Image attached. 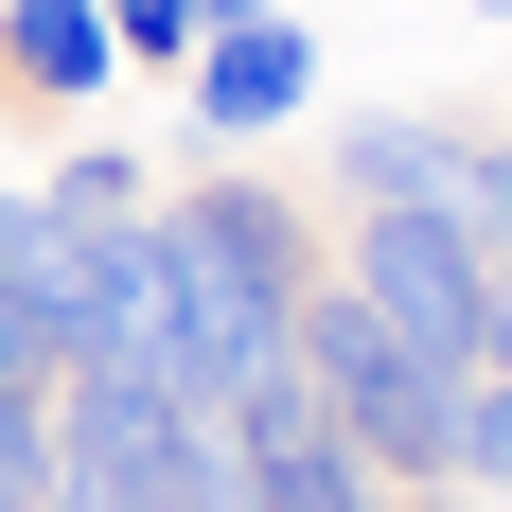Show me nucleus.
Listing matches in <instances>:
<instances>
[{
    "label": "nucleus",
    "instance_id": "dca6fc26",
    "mask_svg": "<svg viewBox=\"0 0 512 512\" xmlns=\"http://www.w3.org/2000/svg\"><path fill=\"white\" fill-rule=\"evenodd\" d=\"M212 512H248V495H212Z\"/></svg>",
    "mask_w": 512,
    "mask_h": 512
},
{
    "label": "nucleus",
    "instance_id": "f257e3e1",
    "mask_svg": "<svg viewBox=\"0 0 512 512\" xmlns=\"http://www.w3.org/2000/svg\"><path fill=\"white\" fill-rule=\"evenodd\" d=\"M142 283H159V336H142V354L177 371L195 424H230L265 371H283V336H301L318 212L283 195V177H195V195L142 212Z\"/></svg>",
    "mask_w": 512,
    "mask_h": 512
},
{
    "label": "nucleus",
    "instance_id": "f03ea898",
    "mask_svg": "<svg viewBox=\"0 0 512 512\" xmlns=\"http://www.w3.org/2000/svg\"><path fill=\"white\" fill-rule=\"evenodd\" d=\"M212 495H248L230 477V424L177 407L159 354L53 371V512H212Z\"/></svg>",
    "mask_w": 512,
    "mask_h": 512
},
{
    "label": "nucleus",
    "instance_id": "20e7f679",
    "mask_svg": "<svg viewBox=\"0 0 512 512\" xmlns=\"http://www.w3.org/2000/svg\"><path fill=\"white\" fill-rule=\"evenodd\" d=\"M336 283H354L407 354H442V371H477L495 354V283L512 265L477 248L460 212H407V195H354V230H336Z\"/></svg>",
    "mask_w": 512,
    "mask_h": 512
},
{
    "label": "nucleus",
    "instance_id": "ddd939ff",
    "mask_svg": "<svg viewBox=\"0 0 512 512\" xmlns=\"http://www.w3.org/2000/svg\"><path fill=\"white\" fill-rule=\"evenodd\" d=\"M477 371H495V389H512V283H495V354H477Z\"/></svg>",
    "mask_w": 512,
    "mask_h": 512
},
{
    "label": "nucleus",
    "instance_id": "4468645a",
    "mask_svg": "<svg viewBox=\"0 0 512 512\" xmlns=\"http://www.w3.org/2000/svg\"><path fill=\"white\" fill-rule=\"evenodd\" d=\"M195 18H283V0H195Z\"/></svg>",
    "mask_w": 512,
    "mask_h": 512
},
{
    "label": "nucleus",
    "instance_id": "2eb2a0df",
    "mask_svg": "<svg viewBox=\"0 0 512 512\" xmlns=\"http://www.w3.org/2000/svg\"><path fill=\"white\" fill-rule=\"evenodd\" d=\"M460 18H495V36H512V0H460Z\"/></svg>",
    "mask_w": 512,
    "mask_h": 512
},
{
    "label": "nucleus",
    "instance_id": "9d476101",
    "mask_svg": "<svg viewBox=\"0 0 512 512\" xmlns=\"http://www.w3.org/2000/svg\"><path fill=\"white\" fill-rule=\"evenodd\" d=\"M36 195L71 212V230H124V212H159V195H142V159H124V142H71V159L36 177Z\"/></svg>",
    "mask_w": 512,
    "mask_h": 512
},
{
    "label": "nucleus",
    "instance_id": "1a4fd4ad",
    "mask_svg": "<svg viewBox=\"0 0 512 512\" xmlns=\"http://www.w3.org/2000/svg\"><path fill=\"white\" fill-rule=\"evenodd\" d=\"M0 512H53V354L0 336Z\"/></svg>",
    "mask_w": 512,
    "mask_h": 512
},
{
    "label": "nucleus",
    "instance_id": "f8f14e48",
    "mask_svg": "<svg viewBox=\"0 0 512 512\" xmlns=\"http://www.w3.org/2000/svg\"><path fill=\"white\" fill-rule=\"evenodd\" d=\"M389 512H495V495H477V477H407Z\"/></svg>",
    "mask_w": 512,
    "mask_h": 512
},
{
    "label": "nucleus",
    "instance_id": "39448f33",
    "mask_svg": "<svg viewBox=\"0 0 512 512\" xmlns=\"http://www.w3.org/2000/svg\"><path fill=\"white\" fill-rule=\"evenodd\" d=\"M354 195L460 212L477 248L512 265V124H460V106H336V212Z\"/></svg>",
    "mask_w": 512,
    "mask_h": 512
},
{
    "label": "nucleus",
    "instance_id": "423d86ee",
    "mask_svg": "<svg viewBox=\"0 0 512 512\" xmlns=\"http://www.w3.org/2000/svg\"><path fill=\"white\" fill-rule=\"evenodd\" d=\"M230 477H248V512H389V477L336 442V407L301 389V354L230 407Z\"/></svg>",
    "mask_w": 512,
    "mask_h": 512
},
{
    "label": "nucleus",
    "instance_id": "6e6552de",
    "mask_svg": "<svg viewBox=\"0 0 512 512\" xmlns=\"http://www.w3.org/2000/svg\"><path fill=\"white\" fill-rule=\"evenodd\" d=\"M124 36H106V0H0V106H36V124H89Z\"/></svg>",
    "mask_w": 512,
    "mask_h": 512
},
{
    "label": "nucleus",
    "instance_id": "0eeeda50",
    "mask_svg": "<svg viewBox=\"0 0 512 512\" xmlns=\"http://www.w3.org/2000/svg\"><path fill=\"white\" fill-rule=\"evenodd\" d=\"M177 89H195V124H212V142H265V124H301V106H318V36H301V0H283V18H212Z\"/></svg>",
    "mask_w": 512,
    "mask_h": 512
},
{
    "label": "nucleus",
    "instance_id": "7ed1b4c3",
    "mask_svg": "<svg viewBox=\"0 0 512 512\" xmlns=\"http://www.w3.org/2000/svg\"><path fill=\"white\" fill-rule=\"evenodd\" d=\"M283 354H301V389L336 407V442H354L389 495H407V477H460V371L407 354V336H389V318H371L336 265L301 283V336H283Z\"/></svg>",
    "mask_w": 512,
    "mask_h": 512
},
{
    "label": "nucleus",
    "instance_id": "9b49d317",
    "mask_svg": "<svg viewBox=\"0 0 512 512\" xmlns=\"http://www.w3.org/2000/svg\"><path fill=\"white\" fill-rule=\"evenodd\" d=\"M106 36H124V71H195L212 18H195V0H106Z\"/></svg>",
    "mask_w": 512,
    "mask_h": 512
}]
</instances>
